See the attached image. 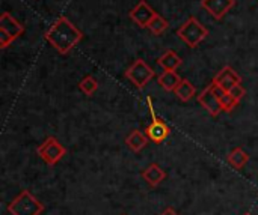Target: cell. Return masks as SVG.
Returning <instances> with one entry per match:
<instances>
[{
    "mask_svg": "<svg viewBox=\"0 0 258 215\" xmlns=\"http://www.w3.org/2000/svg\"><path fill=\"white\" fill-rule=\"evenodd\" d=\"M125 145L128 146L130 151H133V152H141V151L148 145V137H147V134L141 133L139 130H133V131L125 137Z\"/></svg>",
    "mask_w": 258,
    "mask_h": 215,
    "instance_id": "13",
    "label": "cell"
},
{
    "mask_svg": "<svg viewBox=\"0 0 258 215\" xmlns=\"http://www.w3.org/2000/svg\"><path fill=\"white\" fill-rule=\"evenodd\" d=\"M213 83L218 84V86H221L225 92H230L236 84H240L242 83V77L231 66H224L218 72V75L213 78Z\"/></svg>",
    "mask_w": 258,
    "mask_h": 215,
    "instance_id": "8",
    "label": "cell"
},
{
    "mask_svg": "<svg viewBox=\"0 0 258 215\" xmlns=\"http://www.w3.org/2000/svg\"><path fill=\"white\" fill-rule=\"evenodd\" d=\"M168 21L162 17V15H159V14H156L154 15V18L150 21V24H148V29L154 33V35H162L166 29H168Z\"/></svg>",
    "mask_w": 258,
    "mask_h": 215,
    "instance_id": "18",
    "label": "cell"
},
{
    "mask_svg": "<svg viewBox=\"0 0 258 215\" xmlns=\"http://www.w3.org/2000/svg\"><path fill=\"white\" fill-rule=\"evenodd\" d=\"M160 215H178V214L175 212V209H174V208H166V209H165V211H163Z\"/></svg>",
    "mask_w": 258,
    "mask_h": 215,
    "instance_id": "24",
    "label": "cell"
},
{
    "mask_svg": "<svg viewBox=\"0 0 258 215\" xmlns=\"http://www.w3.org/2000/svg\"><path fill=\"white\" fill-rule=\"evenodd\" d=\"M159 65L165 69V71H175L180 65H181V57L172 51V50H168L165 51L160 57H159Z\"/></svg>",
    "mask_w": 258,
    "mask_h": 215,
    "instance_id": "15",
    "label": "cell"
},
{
    "mask_svg": "<svg viewBox=\"0 0 258 215\" xmlns=\"http://www.w3.org/2000/svg\"><path fill=\"white\" fill-rule=\"evenodd\" d=\"M174 93L177 95V98H178V99H181V101L187 102V101H190V99L195 96L197 89H195V86H194L187 78H183V80H181V83H180V84L177 86V89L174 90Z\"/></svg>",
    "mask_w": 258,
    "mask_h": 215,
    "instance_id": "17",
    "label": "cell"
},
{
    "mask_svg": "<svg viewBox=\"0 0 258 215\" xmlns=\"http://www.w3.org/2000/svg\"><path fill=\"white\" fill-rule=\"evenodd\" d=\"M243 215H251V214H249V212H246V214H243Z\"/></svg>",
    "mask_w": 258,
    "mask_h": 215,
    "instance_id": "25",
    "label": "cell"
},
{
    "mask_svg": "<svg viewBox=\"0 0 258 215\" xmlns=\"http://www.w3.org/2000/svg\"><path fill=\"white\" fill-rule=\"evenodd\" d=\"M177 35L190 48H195V47H198L209 36V30H207L206 26H203L200 23L198 18L190 17L184 24H181V27L177 30Z\"/></svg>",
    "mask_w": 258,
    "mask_h": 215,
    "instance_id": "3",
    "label": "cell"
},
{
    "mask_svg": "<svg viewBox=\"0 0 258 215\" xmlns=\"http://www.w3.org/2000/svg\"><path fill=\"white\" fill-rule=\"evenodd\" d=\"M227 161H228V163H230V166H233L236 170H242V169L248 164V161H249V155H248L242 148H234V149L230 152V155H228Z\"/></svg>",
    "mask_w": 258,
    "mask_h": 215,
    "instance_id": "16",
    "label": "cell"
},
{
    "mask_svg": "<svg viewBox=\"0 0 258 215\" xmlns=\"http://www.w3.org/2000/svg\"><path fill=\"white\" fill-rule=\"evenodd\" d=\"M125 77L138 87L142 89L153 77H154V71L151 69V66L142 60V59H136L125 71Z\"/></svg>",
    "mask_w": 258,
    "mask_h": 215,
    "instance_id": "4",
    "label": "cell"
},
{
    "mask_svg": "<svg viewBox=\"0 0 258 215\" xmlns=\"http://www.w3.org/2000/svg\"><path fill=\"white\" fill-rule=\"evenodd\" d=\"M142 178L151 185V187H157L162 184V181H165L166 178V173L165 170L157 166V164H150L144 172H142Z\"/></svg>",
    "mask_w": 258,
    "mask_h": 215,
    "instance_id": "12",
    "label": "cell"
},
{
    "mask_svg": "<svg viewBox=\"0 0 258 215\" xmlns=\"http://www.w3.org/2000/svg\"><path fill=\"white\" fill-rule=\"evenodd\" d=\"M145 102H147V105H148V110H150V113H151L153 121H154V119H157L156 112H154V107H153V101H151V98H150V96H147V98H145Z\"/></svg>",
    "mask_w": 258,
    "mask_h": 215,
    "instance_id": "23",
    "label": "cell"
},
{
    "mask_svg": "<svg viewBox=\"0 0 258 215\" xmlns=\"http://www.w3.org/2000/svg\"><path fill=\"white\" fill-rule=\"evenodd\" d=\"M169 133H171V130H169V127L162 121V119H154L148 127H147V130H145V134H147V137L150 139V140H153L154 143H162V142H165L168 137H169Z\"/></svg>",
    "mask_w": 258,
    "mask_h": 215,
    "instance_id": "10",
    "label": "cell"
},
{
    "mask_svg": "<svg viewBox=\"0 0 258 215\" xmlns=\"http://www.w3.org/2000/svg\"><path fill=\"white\" fill-rule=\"evenodd\" d=\"M14 42V39L6 33V32H3V30H0V47L2 48H6L9 44H12Z\"/></svg>",
    "mask_w": 258,
    "mask_h": 215,
    "instance_id": "22",
    "label": "cell"
},
{
    "mask_svg": "<svg viewBox=\"0 0 258 215\" xmlns=\"http://www.w3.org/2000/svg\"><path fill=\"white\" fill-rule=\"evenodd\" d=\"M219 99H221V104H222V110H224V112H227V113L233 112V110H234V107L239 104V101H236V99L230 95V92H225Z\"/></svg>",
    "mask_w": 258,
    "mask_h": 215,
    "instance_id": "20",
    "label": "cell"
},
{
    "mask_svg": "<svg viewBox=\"0 0 258 215\" xmlns=\"http://www.w3.org/2000/svg\"><path fill=\"white\" fill-rule=\"evenodd\" d=\"M230 95L236 99V101H242L243 98H245V95H246V90H245V87L242 86V84H236L231 90H230Z\"/></svg>",
    "mask_w": 258,
    "mask_h": 215,
    "instance_id": "21",
    "label": "cell"
},
{
    "mask_svg": "<svg viewBox=\"0 0 258 215\" xmlns=\"http://www.w3.org/2000/svg\"><path fill=\"white\" fill-rule=\"evenodd\" d=\"M79 87H80V90H82L85 95L91 96V95H94V93L97 92V89H98V81H97L92 75H88V77H85V78L80 81Z\"/></svg>",
    "mask_w": 258,
    "mask_h": 215,
    "instance_id": "19",
    "label": "cell"
},
{
    "mask_svg": "<svg viewBox=\"0 0 258 215\" xmlns=\"http://www.w3.org/2000/svg\"><path fill=\"white\" fill-rule=\"evenodd\" d=\"M234 5H236V0H203L201 2V6L207 12H210V15H213L216 20H222Z\"/></svg>",
    "mask_w": 258,
    "mask_h": 215,
    "instance_id": "9",
    "label": "cell"
},
{
    "mask_svg": "<svg viewBox=\"0 0 258 215\" xmlns=\"http://www.w3.org/2000/svg\"><path fill=\"white\" fill-rule=\"evenodd\" d=\"M83 38V33L67 18L59 17L45 32V39L60 54H68Z\"/></svg>",
    "mask_w": 258,
    "mask_h": 215,
    "instance_id": "1",
    "label": "cell"
},
{
    "mask_svg": "<svg viewBox=\"0 0 258 215\" xmlns=\"http://www.w3.org/2000/svg\"><path fill=\"white\" fill-rule=\"evenodd\" d=\"M36 152L44 163H47L48 166H54L65 157L67 149L57 142L56 137H48L44 143L38 146Z\"/></svg>",
    "mask_w": 258,
    "mask_h": 215,
    "instance_id": "5",
    "label": "cell"
},
{
    "mask_svg": "<svg viewBox=\"0 0 258 215\" xmlns=\"http://www.w3.org/2000/svg\"><path fill=\"white\" fill-rule=\"evenodd\" d=\"M0 30L6 32L15 41L24 32V26L20 24L9 12H3L0 17Z\"/></svg>",
    "mask_w": 258,
    "mask_h": 215,
    "instance_id": "11",
    "label": "cell"
},
{
    "mask_svg": "<svg viewBox=\"0 0 258 215\" xmlns=\"http://www.w3.org/2000/svg\"><path fill=\"white\" fill-rule=\"evenodd\" d=\"M45 206L29 190H23L9 205L8 212L11 215H41Z\"/></svg>",
    "mask_w": 258,
    "mask_h": 215,
    "instance_id": "2",
    "label": "cell"
},
{
    "mask_svg": "<svg viewBox=\"0 0 258 215\" xmlns=\"http://www.w3.org/2000/svg\"><path fill=\"white\" fill-rule=\"evenodd\" d=\"M156 14H157V12L150 6L148 2L141 0V2L130 11L128 17H130V20H133L139 27H148L150 21L154 18Z\"/></svg>",
    "mask_w": 258,
    "mask_h": 215,
    "instance_id": "6",
    "label": "cell"
},
{
    "mask_svg": "<svg viewBox=\"0 0 258 215\" xmlns=\"http://www.w3.org/2000/svg\"><path fill=\"white\" fill-rule=\"evenodd\" d=\"M181 77L175 72V71H165L163 74H160L159 77H157V81H159V84L165 89V90H168V92H174L175 89H177V86L181 83Z\"/></svg>",
    "mask_w": 258,
    "mask_h": 215,
    "instance_id": "14",
    "label": "cell"
},
{
    "mask_svg": "<svg viewBox=\"0 0 258 215\" xmlns=\"http://www.w3.org/2000/svg\"><path fill=\"white\" fill-rule=\"evenodd\" d=\"M198 102L212 115V116H218L222 110V104H221V99L219 96L213 92V84L210 83L198 96Z\"/></svg>",
    "mask_w": 258,
    "mask_h": 215,
    "instance_id": "7",
    "label": "cell"
}]
</instances>
